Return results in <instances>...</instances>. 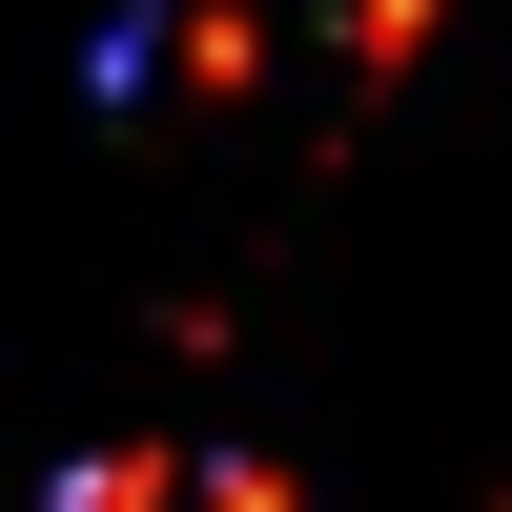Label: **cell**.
Instances as JSON below:
<instances>
[{"mask_svg":"<svg viewBox=\"0 0 512 512\" xmlns=\"http://www.w3.org/2000/svg\"><path fill=\"white\" fill-rule=\"evenodd\" d=\"M349 41H369V62H390V41H431V0H349Z\"/></svg>","mask_w":512,"mask_h":512,"instance_id":"obj_1","label":"cell"}]
</instances>
